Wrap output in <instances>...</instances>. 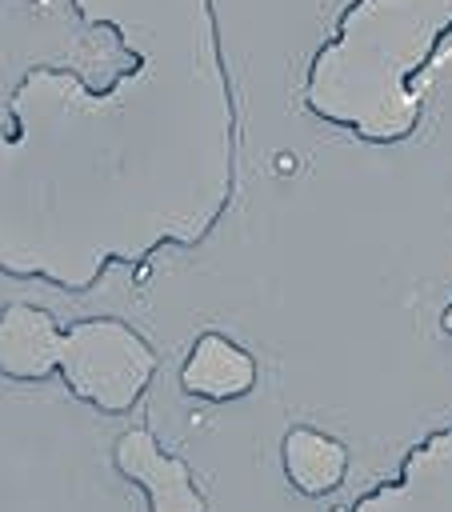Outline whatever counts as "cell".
<instances>
[{
  "instance_id": "cell-1",
  "label": "cell",
  "mask_w": 452,
  "mask_h": 512,
  "mask_svg": "<svg viewBox=\"0 0 452 512\" xmlns=\"http://www.w3.org/2000/svg\"><path fill=\"white\" fill-rule=\"evenodd\" d=\"M48 12V0H20ZM112 32V84L32 64L0 124V276L88 292L116 264L200 248L240 188V104L216 0H68Z\"/></svg>"
},
{
  "instance_id": "cell-2",
  "label": "cell",
  "mask_w": 452,
  "mask_h": 512,
  "mask_svg": "<svg viewBox=\"0 0 452 512\" xmlns=\"http://www.w3.org/2000/svg\"><path fill=\"white\" fill-rule=\"evenodd\" d=\"M452 36V0H348L300 84L304 112L360 144L420 132L424 76Z\"/></svg>"
},
{
  "instance_id": "cell-3",
  "label": "cell",
  "mask_w": 452,
  "mask_h": 512,
  "mask_svg": "<svg viewBox=\"0 0 452 512\" xmlns=\"http://www.w3.org/2000/svg\"><path fill=\"white\" fill-rule=\"evenodd\" d=\"M156 368V348L120 316L72 320L60 336L56 376L72 400L88 404L100 416L132 412L156 380Z\"/></svg>"
},
{
  "instance_id": "cell-4",
  "label": "cell",
  "mask_w": 452,
  "mask_h": 512,
  "mask_svg": "<svg viewBox=\"0 0 452 512\" xmlns=\"http://www.w3.org/2000/svg\"><path fill=\"white\" fill-rule=\"evenodd\" d=\"M348 512H452V428L424 432L396 472L364 488Z\"/></svg>"
},
{
  "instance_id": "cell-5",
  "label": "cell",
  "mask_w": 452,
  "mask_h": 512,
  "mask_svg": "<svg viewBox=\"0 0 452 512\" xmlns=\"http://www.w3.org/2000/svg\"><path fill=\"white\" fill-rule=\"evenodd\" d=\"M108 460L124 484L144 492L148 512H208V500H204L188 460L168 452L152 428H144V424L124 428L112 440Z\"/></svg>"
},
{
  "instance_id": "cell-6",
  "label": "cell",
  "mask_w": 452,
  "mask_h": 512,
  "mask_svg": "<svg viewBox=\"0 0 452 512\" xmlns=\"http://www.w3.org/2000/svg\"><path fill=\"white\" fill-rule=\"evenodd\" d=\"M64 328L48 308L12 300L0 308V376L16 384H40L56 376Z\"/></svg>"
},
{
  "instance_id": "cell-7",
  "label": "cell",
  "mask_w": 452,
  "mask_h": 512,
  "mask_svg": "<svg viewBox=\"0 0 452 512\" xmlns=\"http://www.w3.org/2000/svg\"><path fill=\"white\" fill-rule=\"evenodd\" d=\"M256 356L224 332H200L180 364V392L204 404H232L256 388Z\"/></svg>"
},
{
  "instance_id": "cell-8",
  "label": "cell",
  "mask_w": 452,
  "mask_h": 512,
  "mask_svg": "<svg viewBox=\"0 0 452 512\" xmlns=\"http://www.w3.org/2000/svg\"><path fill=\"white\" fill-rule=\"evenodd\" d=\"M280 468L300 496L324 500L348 480V444L312 424H292L280 436Z\"/></svg>"
},
{
  "instance_id": "cell-9",
  "label": "cell",
  "mask_w": 452,
  "mask_h": 512,
  "mask_svg": "<svg viewBox=\"0 0 452 512\" xmlns=\"http://www.w3.org/2000/svg\"><path fill=\"white\" fill-rule=\"evenodd\" d=\"M440 328H444V336H452V300H448L444 312H440Z\"/></svg>"
}]
</instances>
